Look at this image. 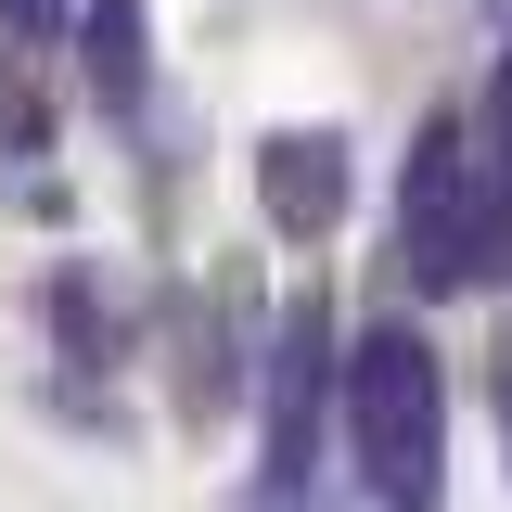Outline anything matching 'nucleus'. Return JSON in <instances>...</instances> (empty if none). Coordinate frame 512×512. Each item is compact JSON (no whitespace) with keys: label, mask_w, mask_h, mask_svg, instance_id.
Wrapping results in <instances>:
<instances>
[{"label":"nucleus","mask_w":512,"mask_h":512,"mask_svg":"<svg viewBox=\"0 0 512 512\" xmlns=\"http://www.w3.org/2000/svg\"><path fill=\"white\" fill-rule=\"evenodd\" d=\"M333 397H346V461H359L372 512H436V474H448V384H436L423 320H359Z\"/></svg>","instance_id":"obj_1"},{"label":"nucleus","mask_w":512,"mask_h":512,"mask_svg":"<svg viewBox=\"0 0 512 512\" xmlns=\"http://www.w3.org/2000/svg\"><path fill=\"white\" fill-rule=\"evenodd\" d=\"M333 346H346V320H333V295H295L282 308V333H269V487L282 500H308L320 487V397H333Z\"/></svg>","instance_id":"obj_2"},{"label":"nucleus","mask_w":512,"mask_h":512,"mask_svg":"<svg viewBox=\"0 0 512 512\" xmlns=\"http://www.w3.org/2000/svg\"><path fill=\"white\" fill-rule=\"evenodd\" d=\"M346 205H359V167H346L333 128H269V141H256V218H269L282 244H333Z\"/></svg>","instance_id":"obj_3"},{"label":"nucleus","mask_w":512,"mask_h":512,"mask_svg":"<svg viewBox=\"0 0 512 512\" xmlns=\"http://www.w3.org/2000/svg\"><path fill=\"white\" fill-rule=\"evenodd\" d=\"M77 64H90L103 116H141V90H154V0H77Z\"/></svg>","instance_id":"obj_4"},{"label":"nucleus","mask_w":512,"mask_h":512,"mask_svg":"<svg viewBox=\"0 0 512 512\" xmlns=\"http://www.w3.org/2000/svg\"><path fill=\"white\" fill-rule=\"evenodd\" d=\"M52 346H64V372H116V320H103V269L90 256L52 269Z\"/></svg>","instance_id":"obj_5"},{"label":"nucleus","mask_w":512,"mask_h":512,"mask_svg":"<svg viewBox=\"0 0 512 512\" xmlns=\"http://www.w3.org/2000/svg\"><path fill=\"white\" fill-rule=\"evenodd\" d=\"M0 52H77V0H0Z\"/></svg>","instance_id":"obj_6"},{"label":"nucleus","mask_w":512,"mask_h":512,"mask_svg":"<svg viewBox=\"0 0 512 512\" xmlns=\"http://www.w3.org/2000/svg\"><path fill=\"white\" fill-rule=\"evenodd\" d=\"M487 141L512 154V52H500V103H487ZM500 154H487V167H500Z\"/></svg>","instance_id":"obj_7"},{"label":"nucleus","mask_w":512,"mask_h":512,"mask_svg":"<svg viewBox=\"0 0 512 512\" xmlns=\"http://www.w3.org/2000/svg\"><path fill=\"white\" fill-rule=\"evenodd\" d=\"M487 180H500V231H512V154H500V167H487Z\"/></svg>","instance_id":"obj_8"},{"label":"nucleus","mask_w":512,"mask_h":512,"mask_svg":"<svg viewBox=\"0 0 512 512\" xmlns=\"http://www.w3.org/2000/svg\"><path fill=\"white\" fill-rule=\"evenodd\" d=\"M500 436H512V346H500Z\"/></svg>","instance_id":"obj_9"}]
</instances>
